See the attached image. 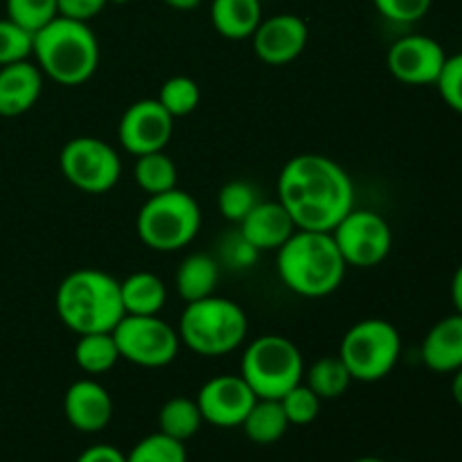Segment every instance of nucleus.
<instances>
[{
    "instance_id": "bb28decb",
    "label": "nucleus",
    "mask_w": 462,
    "mask_h": 462,
    "mask_svg": "<svg viewBox=\"0 0 462 462\" xmlns=\"http://www.w3.org/2000/svg\"><path fill=\"white\" fill-rule=\"evenodd\" d=\"M307 386L320 397V400H337L350 388L355 382L350 370L341 361V356H320L319 361L311 364V368L305 373Z\"/></svg>"
},
{
    "instance_id": "c9c22d12",
    "label": "nucleus",
    "mask_w": 462,
    "mask_h": 462,
    "mask_svg": "<svg viewBox=\"0 0 462 462\" xmlns=\"http://www.w3.org/2000/svg\"><path fill=\"white\" fill-rule=\"evenodd\" d=\"M59 16L72 18V21L88 23L97 14L104 12L108 0H57Z\"/></svg>"
},
{
    "instance_id": "9d476101",
    "label": "nucleus",
    "mask_w": 462,
    "mask_h": 462,
    "mask_svg": "<svg viewBox=\"0 0 462 462\" xmlns=\"http://www.w3.org/2000/svg\"><path fill=\"white\" fill-rule=\"evenodd\" d=\"M113 338L120 356L140 368H165L179 356V332L161 316H129L116 325Z\"/></svg>"
},
{
    "instance_id": "dca6fc26",
    "label": "nucleus",
    "mask_w": 462,
    "mask_h": 462,
    "mask_svg": "<svg viewBox=\"0 0 462 462\" xmlns=\"http://www.w3.org/2000/svg\"><path fill=\"white\" fill-rule=\"evenodd\" d=\"M63 413L68 424L81 433H97L108 427L113 418V400L102 383L79 379L70 383L63 395Z\"/></svg>"
},
{
    "instance_id": "a19ab883",
    "label": "nucleus",
    "mask_w": 462,
    "mask_h": 462,
    "mask_svg": "<svg viewBox=\"0 0 462 462\" xmlns=\"http://www.w3.org/2000/svg\"><path fill=\"white\" fill-rule=\"evenodd\" d=\"M355 462H386V460L373 458V456H365V458H359V460H355Z\"/></svg>"
},
{
    "instance_id": "e433bc0d",
    "label": "nucleus",
    "mask_w": 462,
    "mask_h": 462,
    "mask_svg": "<svg viewBox=\"0 0 462 462\" xmlns=\"http://www.w3.org/2000/svg\"><path fill=\"white\" fill-rule=\"evenodd\" d=\"M75 462H126V454L113 445H93L81 451Z\"/></svg>"
},
{
    "instance_id": "423d86ee",
    "label": "nucleus",
    "mask_w": 462,
    "mask_h": 462,
    "mask_svg": "<svg viewBox=\"0 0 462 462\" xmlns=\"http://www.w3.org/2000/svg\"><path fill=\"white\" fill-rule=\"evenodd\" d=\"M239 374L257 400H282L305 377V361L291 338L264 334L246 346Z\"/></svg>"
},
{
    "instance_id": "b1692460",
    "label": "nucleus",
    "mask_w": 462,
    "mask_h": 462,
    "mask_svg": "<svg viewBox=\"0 0 462 462\" xmlns=\"http://www.w3.org/2000/svg\"><path fill=\"white\" fill-rule=\"evenodd\" d=\"M201 424L203 415L197 400L189 397H171L158 411V431L179 442H188L189 438L197 436Z\"/></svg>"
},
{
    "instance_id": "ea45409f",
    "label": "nucleus",
    "mask_w": 462,
    "mask_h": 462,
    "mask_svg": "<svg viewBox=\"0 0 462 462\" xmlns=\"http://www.w3.org/2000/svg\"><path fill=\"white\" fill-rule=\"evenodd\" d=\"M451 395H454L456 404L462 409V368L454 373V382H451Z\"/></svg>"
},
{
    "instance_id": "7ed1b4c3",
    "label": "nucleus",
    "mask_w": 462,
    "mask_h": 462,
    "mask_svg": "<svg viewBox=\"0 0 462 462\" xmlns=\"http://www.w3.org/2000/svg\"><path fill=\"white\" fill-rule=\"evenodd\" d=\"M59 320L81 334L113 332L125 319L120 280L99 269H77L61 280L57 289Z\"/></svg>"
},
{
    "instance_id": "f3484780",
    "label": "nucleus",
    "mask_w": 462,
    "mask_h": 462,
    "mask_svg": "<svg viewBox=\"0 0 462 462\" xmlns=\"http://www.w3.org/2000/svg\"><path fill=\"white\" fill-rule=\"evenodd\" d=\"M296 230L291 215L280 201H260L239 221V235L257 253L278 251Z\"/></svg>"
},
{
    "instance_id": "2f4dec72",
    "label": "nucleus",
    "mask_w": 462,
    "mask_h": 462,
    "mask_svg": "<svg viewBox=\"0 0 462 462\" xmlns=\"http://www.w3.org/2000/svg\"><path fill=\"white\" fill-rule=\"evenodd\" d=\"M34 48V34L12 18H0V68L27 61Z\"/></svg>"
},
{
    "instance_id": "2eb2a0df",
    "label": "nucleus",
    "mask_w": 462,
    "mask_h": 462,
    "mask_svg": "<svg viewBox=\"0 0 462 462\" xmlns=\"http://www.w3.org/2000/svg\"><path fill=\"white\" fill-rule=\"evenodd\" d=\"M251 39L260 61L269 66H284L305 52L310 30H307V23L296 14H275V16L262 18Z\"/></svg>"
},
{
    "instance_id": "f257e3e1",
    "label": "nucleus",
    "mask_w": 462,
    "mask_h": 462,
    "mask_svg": "<svg viewBox=\"0 0 462 462\" xmlns=\"http://www.w3.org/2000/svg\"><path fill=\"white\" fill-rule=\"evenodd\" d=\"M278 201L298 230L332 233L355 208V183L337 161L320 153H300L282 167Z\"/></svg>"
},
{
    "instance_id": "6e6552de",
    "label": "nucleus",
    "mask_w": 462,
    "mask_h": 462,
    "mask_svg": "<svg viewBox=\"0 0 462 462\" xmlns=\"http://www.w3.org/2000/svg\"><path fill=\"white\" fill-rule=\"evenodd\" d=\"M402 355V337L383 319H364L352 325L341 341L338 356L355 382L373 383L395 370Z\"/></svg>"
},
{
    "instance_id": "473e14b6",
    "label": "nucleus",
    "mask_w": 462,
    "mask_h": 462,
    "mask_svg": "<svg viewBox=\"0 0 462 462\" xmlns=\"http://www.w3.org/2000/svg\"><path fill=\"white\" fill-rule=\"evenodd\" d=\"M320 402L323 400L307 383L300 382L280 400V404H282L289 424H293V427H305V424H311L319 418Z\"/></svg>"
},
{
    "instance_id": "ddd939ff",
    "label": "nucleus",
    "mask_w": 462,
    "mask_h": 462,
    "mask_svg": "<svg viewBox=\"0 0 462 462\" xmlns=\"http://www.w3.org/2000/svg\"><path fill=\"white\" fill-rule=\"evenodd\" d=\"M445 61V48L424 34L402 36L391 45L386 57L391 75L406 86L436 84Z\"/></svg>"
},
{
    "instance_id": "393cba45",
    "label": "nucleus",
    "mask_w": 462,
    "mask_h": 462,
    "mask_svg": "<svg viewBox=\"0 0 462 462\" xmlns=\"http://www.w3.org/2000/svg\"><path fill=\"white\" fill-rule=\"evenodd\" d=\"M120 350L113 332L81 334L75 343V361L84 373L104 374L120 361Z\"/></svg>"
},
{
    "instance_id": "58836bf2",
    "label": "nucleus",
    "mask_w": 462,
    "mask_h": 462,
    "mask_svg": "<svg viewBox=\"0 0 462 462\" xmlns=\"http://www.w3.org/2000/svg\"><path fill=\"white\" fill-rule=\"evenodd\" d=\"M167 7L176 9V12H189V9H197L201 5V0H162Z\"/></svg>"
},
{
    "instance_id": "72a5a7b5",
    "label": "nucleus",
    "mask_w": 462,
    "mask_h": 462,
    "mask_svg": "<svg viewBox=\"0 0 462 462\" xmlns=\"http://www.w3.org/2000/svg\"><path fill=\"white\" fill-rule=\"evenodd\" d=\"M436 86L447 106L462 116V52L447 57Z\"/></svg>"
},
{
    "instance_id": "20e7f679",
    "label": "nucleus",
    "mask_w": 462,
    "mask_h": 462,
    "mask_svg": "<svg viewBox=\"0 0 462 462\" xmlns=\"http://www.w3.org/2000/svg\"><path fill=\"white\" fill-rule=\"evenodd\" d=\"M32 57L61 86L86 84L99 66V41L88 23L57 16L34 34Z\"/></svg>"
},
{
    "instance_id": "4468645a",
    "label": "nucleus",
    "mask_w": 462,
    "mask_h": 462,
    "mask_svg": "<svg viewBox=\"0 0 462 462\" xmlns=\"http://www.w3.org/2000/svg\"><path fill=\"white\" fill-rule=\"evenodd\" d=\"M255 400V393L244 382L242 374H219L208 379L197 395L203 422L221 429L242 427Z\"/></svg>"
},
{
    "instance_id": "f704fd0d",
    "label": "nucleus",
    "mask_w": 462,
    "mask_h": 462,
    "mask_svg": "<svg viewBox=\"0 0 462 462\" xmlns=\"http://www.w3.org/2000/svg\"><path fill=\"white\" fill-rule=\"evenodd\" d=\"M373 3L386 21L409 25L427 16L433 0H373Z\"/></svg>"
},
{
    "instance_id": "f03ea898",
    "label": "nucleus",
    "mask_w": 462,
    "mask_h": 462,
    "mask_svg": "<svg viewBox=\"0 0 462 462\" xmlns=\"http://www.w3.org/2000/svg\"><path fill=\"white\" fill-rule=\"evenodd\" d=\"M278 275L289 291L302 298H323L337 291L347 264L332 233L296 230L278 248Z\"/></svg>"
},
{
    "instance_id": "c756f323",
    "label": "nucleus",
    "mask_w": 462,
    "mask_h": 462,
    "mask_svg": "<svg viewBox=\"0 0 462 462\" xmlns=\"http://www.w3.org/2000/svg\"><path fill=\"white\" fill-rule=\"evenodd\" d=\"M257 203H260V194L255 185L248 180H230L219 189V197H217L221 217L233 224H239Z\"/></svg>"
},
{
    "instance_id": "0eeeda50",
    "label": "nucleus",
    "mask_w": 462,
    "mask_h": 462,
    "mask_svg": "<svg viewBox=\"0 0 462 462\" xmlns=\"http://www.w3.org/2000/svg\"><path fill=\"white\" fill-rule=\"evenodd\" d=\"M140 242L158 253L185 248L201 230V208L185 189L153 194L140 208L135 219Z\"/></svg>"
},
{
    "instance_id": "a211bd4d",
    "label": "nucleus",
    "mask_w": 462,
    "mask_h": 462,
    "mask_svg": "<svg viewBox=\"0 0 462 462\" xmlns=\"http://www.w3.org/2000/svg\"><path fill=\"white\" fill-rule=\"evenodd\" d=\"M43 90V72L36 63L18 61L0 68V116L16 117L34 108Z\"/></svg>"
},
{
    "instance_id": "1a4fd4ad",
    "label": "nucleus",
    "mask_w": 462,
    "mask_h": 462,
    "mask_svg": "<svg viewBox=\"0 0 462 462\" xmlns=\"http://www.w3.org/2000/svg\"><path fill=\"white\" fill-rule=\"evenodd\" d=\"M59 170L72 188L86 194H106L120 180L122 162L108 143L93 135H79L63 144Z\"/></svg>"
},
{
    "instance_id": "cd10ccee",
    "label": "nucleus",
    "mask_w": 462,
    "mask_h": 462,
    "mask_svg": "<svg viewBox=\"0 0 462 462\" xmlns=\"http://www.w3.org/2000/svg\"><path fill=\"white\" fill-rule=\"evenodd\" d=\"M156 99L174 120H179V117H185L197 111L199 102H201V90H199V84L192 77L176 75L170 77L161 86V93H158Z\"/></svg>"
},
{
    "instance_id": "4c0bfd02",
    "label": "nucleus",
    "mask_w": 462,
    "mask_h": 462,
    "mask_svg": "<svg viewBox=\"0 0 462 462\" xmlns=\"http://www.w3.org/2000/svg\"><path fill=\"white\" fill-rule=\"evenodd\" d=\"M451 300L458 314H462V264L456 269L454 280H451Z\"/></svg>"
},
{
    "instance_id": "f8f14e48",
    "label": "nucleus",
    "mask_w": 462,
    "mask_h": 462,
    "mask_svg": "<svg viewBox=\"0 0 462 462\" xmlns=\"http://www.w3.org/2000/svg\"><path fill=\"white\" fill-rule=\"evenodd\" d=\"M174 134V117L161 106L158 99H138L131 104L117 125V140L135 158L144 153L165 152Z\"/></svg>"
},
{
    "instance_id": "9b49d317",
    "label": "nucleus",
    "mask_w": 462,
    "mask_h": 462,
    "mask_svg": "<svg viewBox=\"0 0 462 462\" xmlns=\"http://www.w3.org/2000/svg\"><path fill=\"white\" fill-rule=\"evenodd\" d=\"M332 237L347 266L373 269L393 248V230L379 212L352 208L332 230Z\"/></svg>"
},
{
    "instance_id": "5701e85b",
    "label": "nucleus",
    "mask_w": 462,
    "mask_h": 462,
    "mask_svg": "<svg viewBox=\"0 0 462 462\" xmlns=\"http://www.w3.org/2000/svg\"><path fill=\"white\" fill-rule=\"evenodd\" d=\"M289 427L291 424L284 415L280 400H255L246 420L242 422L244 433L255 445H273L287 433Z\"/></svg>"
},
{
    "instance_id": "a878e982",
    "label": "nucleus",
    "mask_w": 462,
    "mask_h": 462,
    "mask_svg": "<svg viewBox=\"0 0 462 462\" xmlns=\"http://www.w3.org/2000/svg\"><path fill=\"white\" fill-rule=\"evenodd\" d=\"M134 180L143 192L153 197V194L170 192V189L176 188L179 170H176V162L165 152L144 153V156L135 158Z\"/></svg>"
},
{
    "instance_id": "4be33fe9",
    "label": "nucleus",
    "mask_w": 462,
    "mask_h": 462,
    "mask_svg": "<svg viewBox=\"0 0 462 462\" xmlns=\"http://www.w3.org/2000/svg\"><path fill=\"white\" fill-rule=\"evenodd\" d=\"M176 291L185 302H197L208 296H215L219 282V264L212 255L192 253L179 264L174 275Z\"/></svg>"
},
{
    "instance_id": "6ab92c4d",
    "label": "nucleus",
    "mask_w": 462,
    "mask_h": 462,
    "mask_svg": "<svg viewBox=\"0 0 462 462\" xmlns=\"http://www.w3.org/2000/svg\"><path fill=\"white\" fill-rule=\"evenodd\" d=\"M422 361L440 374L462 368V314L445 316L429 329L422 341Z\"/></svg>"
},
{
    "instance_id": "aec40b11",
    "label": "nucleus",
    "mask_w": 462,
    "mask_h": 462,
    "mask_svg": "<svg viewBox=\"0 0 462 462\" xmlns=\"http://www.w3.org/2000/svg\"><path fill=\"white\" fill-rule=\"evenodd\" d=\"M210 21L224 39H251L262 23V3L260 0H212Z\"/></svg>"
},
{
    "instance_id": "412c9836",
    "label": "nucleus",
    "mask_w": 462,
    "mask_h": 462,
    "mask_svg": "<svg viewBox=\"0 0 462 462\" xmlns=\"http://www.w3.org/2000/svg\"><path fill=\"white\" fill-rule=\"evenodd\" d=\"M122 307L129 316H158L167 302V287L156 273L138 271L120 282Z\"/></svg>"
},
{
    "instance_id": "79ce46f5",
    "label": "nucleus",
    "mask_w": 462,
    "mask_h": 462,
    "mask_svg": "<svg viewBox=\"0 0 462 462\" xmlns=\"http://www.w3.org/2000/svg\"><path fill=\"white\" fill-rule=\"evenodd\" d=\"M129 0H108V5H126Z\"/></svg>"
},
{
    "instance_id": "c85d7f7f",
    "label": "nucleus",
    "mask_w": 462,
    "mask_h": 462,
    "mask_svg": "<svg viewBox=\"0 0 462 462\" xmlns=\"http://www.w3.org/2000/svg\"><path fill=\"white\" fill-rule=\"evenodd\" d=\"M126 462H188V451H185V442L156 431L143 438L126 454Z\"/></svg>"
},
{
    "instance_id": "7c9ffc66",
    "label": "nucleus",
    "mask_w": 462,
    "mask_h": 462,
    "mask_svg": "<svg viewBox=\"0 0 462 462\" xmlns=\"http://www.w3.org/2000/svg\"><path fill=\"white\" fill-rule=\"evenodd\" d=\"M7 18L30 30L32 34L59 16L57 0H5Z\"/></svg>"
},
{
    "instance_id": "39448f33",
    "label": "nucleus",
    "mask_w": 462,
    "mask_h": 462,
    "mask_svg": "<svg viewBox=\"0 0 462 462\" xmlns=\"http://www.w3.org/2000/svg\"><path fill=\"white\" fill-rule=\"evenodd\" d=\"M176 332L180 343L197 355L224 356L246 341L248 319L235 300L208 296L197 302H185Z\"/></svg>"
}]
</instances>
